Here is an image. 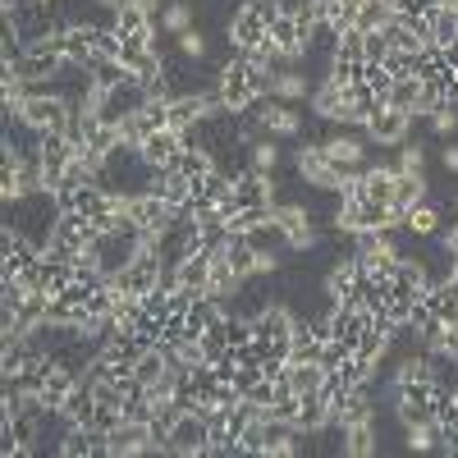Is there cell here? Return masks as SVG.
Instances as JSON below:
<instances>
[{
  "instance_id": "obj_24",
  "label": "cell",
  "mask_w": 458,
  "mask_h": 458,
  "mask_svg": "<svg viewBox=\"0 0 458 458\" xmlns=\"http://www.w3.org/2000/svg\"><path fill=\"white\" fill-rule=\"evenodd\" d=\"M220 161L211 157V151L202 147V142H183V151L165 165V174H179V179H202V174H211Z\"/></svg>"
},
{
  "instance_id": "obj_4",
  "label": "cell",
  "mask_w": 458,
  "mask_h": 458,
  "mask_svg": "<svg viewBox=\"0 0 458 458\" xmlns=\"http://www.w3.org/2000/svg\"><path fill=\"white\" fill-rule=\"evenodd\" d=\"M64 60V37H32V42L23 47L19 55V73H23V83L37 88V83H51L55 73H60Z\"/></svg>"
},
{
  "instance_id": "obj_6",
  "label": "cell",
  "mask_w": 458,
  "mask_h": 458,
  "mask_svg": "<svg viewBox=\"0 0 458 458\" xmlns=\"http://www.w3.org/2000/svg\"><path fill=\"white\" fill-rule=\"evenodd\" d=\"M170 454L183 458H211V427L198 408H179V417L170 422Z\"/></svg>"
},
{
  "instance_id": "obj_30",
  "label": "cell",
  "mask_w": 458,
  "mask_h": 458,
  "mask_svg": "<svg viewBox=\"0 0 458 458\" xmlns=\"http://www.w3.org/2000/svg\"><path fill=\"white\" fill-rule=\"evenodd\" d=\"M298 431H326L330 427V403L321 390H308V394H298Z\"/></svg>"
},
{
  "instance_id": "obj_20",
  "label": "cell",
  "mask_w": 458,
  "mask_h": 458,
  "mask_svg": "<svg viewBox=\"0 0 458 458\" xmlns=\"http://www.w3.org/2000/svg\"><path fill=\"white\" fill-rule=\"evenodd\" d=\"M276 225H280V234H284L289 248H312V243H317V229H312L308 207H298V202L276 207Z\"/></svg>"
},
{
  "instance_id": "obj_58",
  "label": "cell",
  "mask_w": 458,
  "mask_h": 458,
  "mask_svg": "<svg viewBox=\"0 0 458 458\" xmlns=\"http://www.w3.org/2000/svg\"><path fill=\"white\" fill-rule=\"evenodd\" d=\"M445 248H449V252H454V257H458V220H454V225H449V229H445Z\"/></svg>"
},
{
  "instance_id": "obj_26",
  "label": "cell",
  "mask_w": 458,
  "mask_h": 458,
  "mask_svg": "<svg viewBox=\"0 0 458 458\" xmlns=\"http://www.w3.org/2000/svg\"><path fill=\"white\" fill-rule=\"evenodd\" d=\"M321 147H326V161H335L339 170H358V165L367 161V147H362V138H353V133H335V138H326Z\"/></svg>"
},
{
  "instance_id": "obj_47",
  "label": "cell",
  "mask_w": 458,
  "mask_h": 458,
  "mask_svg": "<svg viewBox=\"0 0 458 458\" xmlns=\"http://www.w3.org/2000/svg\"><path fill=\"white\" fill-rule=\"evenodd\" d=\"M362 83H367V88H371V92H376L380 101H390V88H394V73H390L386 64H367V79H362Z\"/></svg>"
},
{
  "instance_id": "obj_14",
  "label": "cell",
  "mask_w": 458,
  "mask_h": 458,
  "mask_svg": "<svg viewBox=\"0 0 458 458\" xmlns=\"http://www.w3.org/2000/svg\"><path fill=\"white\" fill-rule=\"evenodd\" d=\"M394 390H399V422L403 427H427L436 380H403V386H394Z\"/></svg>"
},
{
  "instance_id": "obj_55",
  "label": "cell",
  "mask_w": 458,
  "mask_h": 458,
  "mask_svg": "<svg viewBox=\"0 0 458 458\" xmlns=\"http://www.w3.org/2000/svg\"><path fill=\"white\" fill-rule=\"evenodd\" d=\"M436 5V0H394V10L399 14H408V19H417V14H427Z\"/></svg>"
},
{
  "instance_id": "obj_11",
  "label": "cell",
  "mask_w": 458,
  "mask_h": 458,
  "mask_svg": "<svg viewBox=\"0 0 458 458\" xmlns=\"http://www.w3.org/2000/svg\"><path fill=\"white\" fill-rule=\"evenodd\" d=\"M367 138L371 142H380V147H399L403 138H408V129H412V114L408 110H394L390 101H380L371 114H367Z\"/></svg>"
},
{
  "instance_id": "obj_43",
  "label": "cell",
  "mask_w": 458,
  "mask_h": 458,
  "mask_svg": "<svg viewBox=\"0 0 458 458\" xmlns=\"http://www.w3.org/2000/svg\"><path fill=\"white\" fill-rule=\"evenodd\" d=\"M308 97V79L302 73H293V69H284V73H276V101H302Z\"/></svg>"
},
{
  "instance_id": "obj_35",
  "label": "cell",
  "mask_w": 458,
  "mask_h": 458,
  "mask_svg": "<svg viewBox=\"0 0 458 458\" xmlns=\"http://www.w3.org/2000/svg\"><path fill=\"white\" fill-rule=\"evenodd\" d=\"M362 179H367V202H390L399 165H371V170H362Z\"/></svg>"
},
{
  "instance_id": "obj_18",
  "label": "cell",
  "mask_w": 458,
  "mask_h": 458,
  "mask_svg": "<svg viewBox=\"0 0 458 458\" xmlns=\"http://www.w3.org/2000/svg\"><path fill=\"white\" fill-rule=\"evenodd\" d=\"M312 106H317L321 120H335V124H349V129H353V88H339V83L326 79V83L312 92Z\"/></svg>"
},
{
  "instance_id": "obj_39",
  "label": "cell",
  "mask_w": 458,
  "mask_h": 458,
  "mask_svg": "<svg viewBox=\"0 0 458 458\" xmlns=\"http://www.w3.org/2000/svg\"><path fill=\"white\" fill-rule=\"evenodd\" d=\"M390 106L417 114V110H422V79H394V88H390Z\"/></svg>"
},
{
  "instance_id": "obj_8",
  "label": "cell",
  "mask_w": 458,
  "mask_h": 458,
  "mask_svg": "<svg viewBox=\"0 0 458 458\" xmlns=\"http://www.w3.org/2000/svg\"><path fill=\"white\" fill-rule=\"evenodd\" d=\"M129 220L142 229L147 239H161V234H170V229H174L179 216L165 207V198L157 193V188H147V193H133L129 198Z\"/></svg>"
},
{
  "instance_id": "obj_28",
  "label": "cell",
  "mask_w": 458,
  "mask_h": 458,
  "mask_svg": "<svg viewBox=\"0 0 458 458\" xmlns=\"http://www.w3.org/2000/svg\"><path fill=\"white\" fill-rule=\"evenodd\" d=\"M114 32H120V42L124 37H157V23H151V10L147 5H114Z\"/></svg>"
},
{
  "instance_id": "obj_46",
  "label": "cell",
  "mask_w": 458,
  "mask_h": 458,
  "mask_svg": "<svg viewBox=\"0 0 458 458\" xmlns=\"http://www.w3.org/2000/svg\"><path fill=\"white\" fill-rule=\"evenodd\" d=\"M165 32H188V28H193V5H188V0H174V5H165Z\"/></svg>"
},
{
  "instance_id": "obj_33",
  "label": "cell",
  "mask_w": 458,
  "mask_h": 458,
  "mask_svg": "<svg viewBox=\"0 0 458 458\" xmlns=\"http://www.w3.org/2000/svg\"><path fill=\"white\" fill-rule=\"evenodd\" d=\"M417 202H427V174H403V170H399L390 207H394V211H408V207H417Z\"/></svg>"
},
{
  "instance_id": "obj_16",
  "label": "cell",
  "mask_w": 458,
  "mask_h": 458,
  "mask_svg": "<svg viewBox=\"0 0 458 458\" xmlns=\"http://www.w3.org/2000/svg\"><path fill=\"white\" fill-rule=\"evenodd\" d=\"M261 42H266V19L252 5H239L229 14V47H234V55H252Z\"/></svg>"
},
{
  "instance_id": "obj_1",
  "label": "cell",
  "mask_w": 458,
  "mask_h": 458,
  "mask_svg": "<svg viewBox=\"0 0 458 458\" xmlns=\"http://www.w3.org/2000/svg\"><path fill=\"white\" fill-rule=\"evenodd\" d=\"M64 216V207H60V198L51 193V188H42V193H28V198H19V202H10V225L19 229L23 239H32L37 248H51V239H55V220Z\"/></svg>"
},
{
  "instance_id": "obj_10",
  "label": "cell",
  "mask_w": 458,
  "mask_h": 458,
  "mask_svg": "<svg viewBox=\"0 0 458 458\" xmlns=\"http://www.w3.org/2000/svg\"><path fill=\"white\" fill-rule=\"evenodd\" d=\"M147 106V83L142 79H124L120 88H110V92H101V124H124V120H133V114Z\"/></svg>"
},
{
  "instance_id": "obj_40",
  "label": "cell",
  "mask_w": 458,
  "mask_h": 458,
  "mask_svg": "<svg viewBox=\"0 0 458 458\" xmlns=\"http://www.w3.org/2000/svg\"><path fill=\"white\" fill-rule=\"evenodd\" d=\"M330 83H339V88H358L362 79H367V60H330V73H326Z\"/></svg>"
},
{
  "instance_id": "obj_60",
  "label": "cell",
  "mask_w": 458,
  "mask_h": 458,
  "mask_svg": "<svg viewBox=\"0 0 458 458\" xmlns=\"http://www.w3.org/2000/svg\"><path fill=\"white\" fill-rule=\"evenodd\" d=\"M454 216H458V198H454Z\"/></svg>"
},
{
  "instance_id": "obj_22",
  "label": "cell",
  "mask_w": 458,
  "mask_h": 458,
  "mask_svg": "<svg viewBox=\"0 0 458 458\" xmlns=\"http://www.w3.org/2000/svg\"><path fill=\"white\" fill-rule=\"evenodd\" d=\"M64 60L79 64V69H92L101 55H97V23H73L64 32Z\"/></svg>"
},
{
  "instance_id": "obj_7",
  "label": "cell",
  "mask_w": 458,
  "mask_h": 458,
  "mask_svg": "<svg viewBox=\"0 0 458 458\" xmlns=\"http://www.w3.org/2000/svg\"><path fill=\"white\" fill-rule=\"evenodd\" d=\"M216 101H220V110H234V114L257 101V92H252V60H248V55H234V60L220 69Z\"/></svg>"
},
{
  "instance_id": "obj_2",
  "label": "cell",
  "mask_w": 458,
  "mask_h": 458,
  "mask_svg": "<svg viewBox=\"0 0 458 458\" xmlns=\"http://www.w3.org/2000/svg\"><path fill=\"white\" fill-rule=\"evenodd\" d=\"M293 312L280 308V302H266V308L252 317V344L261 358H289V344H293Z\"/></svg>"
},
{
  "instance_id": "obj_25",
  "label": "cell",
  "mask_w": 458,
  "mask_h": 458,
  "mask_svg": "<svg viewBox=\"0 0 458 458\" xmlns=\"http://www.w3.org/2000/svg\"><path fill=\"white\" fill-rule=\"evenodd\" d=\"M229 312H225V298H216V293H198L193 298V308H188V335L193 339H202L211 326H220Z\"/></svg>"
},
{
  "instance_id": "obj_49",
  "label": "cell",
  "mask_w": 458,
  "mask_h": 458,
  "mask_svg": "<svg viewBox=\"0 0 458 458\" xmlns=\"http://www.w3.org/2000/svg\"><path fill=\"white\" fill-rule=\"evenodd\" d=\"M376 106H380V97H376L367 83H358V88H353V124H367V114H371Z\"/></svg>"
},
{
  "instance_id": "obj_45",
  "label": "cell",
  "mask_w": 458,
  "mask_h": 458,
  "mask_svg": "<svg viewBox=\"0 0 458 458\" xmlns=\"http://www.w3.org/2000/svg\"><path fill=\"white\" fill-rule=\"evenodd\" d=\"M335 55H339V60H367V32H362V28H349V32L335 42Z\"/></svg>"
},
{
  "instance_id": "obj_53",
  "label": "cell",
  "mask_w": 458,
  "mask_h": 458,
  "mask_svg": "<svg viewBox=\"0 0 458 458\" xmlns=\"http://www.w3.org/2000/svg\"><path fill=\"white\" fill-rule=\"evenodd\" d=\"M431 353H436V358H458V326H445V330L436 335Z\"/></svg>"
},
{
  "instance_id": "obj_12",
  "label": "cell",
  "mask_w": 458,
  "mask_h": 458,
  "mask_svg": "<svg viewBox=\"0 0 458 458\" xmlns=\"http://www.w3.org/2000/svg\"><path fill=\"white\" fill-rule=\"evenodd\" d=\"M106 454L110 458H138V454H157V440H151V427L147 422H133L124 417L114 431H106Z\"/></svg>"
},
{
  "instance_id": "obj_21",
  "label": "cell",
  "mask_w": 458,
  "mask_h": 458,
  "mask_svg": "<svg viewBox=\"0 0 458 458\" xmlns=\"http://www.w3.org/2000/svg\"><path fill=\"white\" fill-rule=\"evenodd\" d=\"M362 261L358 257H344L335 271L326 276V293H330V302H362Z\"/></svg>"
},
{
  "instance_id": "obj_15",
  "label": "cell",
  "mask_w": 458,
  "mask_h": 458,
  "mask_svg": "<svg viewBox=\"0 0 458 458\" xmlns=\"http://www.w3.org/2000/svg\"><path fill=\"white\" fill-rule=\"evenodd\" d=\"M37 157H42V165H47V188L55 193L60 179H64V170L73 165V157H79V147L69 142V133H42V142H37Z\"/></svg>"
},
{
  "instance_id": "obj_19",
  "label": "cell",
  "mask_w": 458,
  "mask_h": 458,
  "mask_svg": "<svg viewBox=\"0 0 458 458\" xmlns=\"http://www.w3.org/2000/svg\"><path fill=\"white\" fill-rule=\"evenodd\" d=\"M261 454H266V458H289V454H298V422H284V417L261 412Z\"/></svg>"
},
{
  "instance_id": "obj_41",
  "label": "cell",
  "mask_w": 458,
  "mask_h": 458,
  "mask_svg": "<svg viewBox=\"0 0 458 458\" xmlns=\"http://www.w3.org/2000/svg\"><path fill=\"white\" fill-rule=\"evenodd\" d=\"M344 454H349V458H367V454H376V427H371V422L349 427V431H344Z\"/></svg>"
},
{
  "instance_id": "obj_27",
  "label": "cell",
  "mask_w": 458,
  "mask_h": 458,
  "mask_svg": "<svg viewBox=\"0 0 458 458\" xmlns=\"http://www.w3.org/2000/svg\"><path fill=\"white\" fill-rule=\"evenodd\" d=\"M73 386H79V376H73L69 367H60V362H55V367H51V376H47V386L37 390V403H42L47 412H60Z\"/></svg>"
},
{
  "instance_id": "obj_31",
  "label": "cell",
  "mask_w": 458,
  "mask_h": 458,
  "mask_svg": "<svg viewBox=\"0 0 458 458\" xmlns=\"http://www.w3.org/2000/svg\"><path fill=\"white\" fill-rule=\"evenodd\" d=\"M371 417H376V403H371L367 386H358V390L349 394V403H344V412L335 417L330 427H339V431H349V427H362V422H371Z\"/></svg>"
},
{
  "instance_id": "obj_52",
  "label": "cell",
  "mask_w": 458,
  "mask_h": 458,
  "mask_svg": "<svg viewBox=\"0 0 458 458\" xmlns=\"http://www.w3.org/2000/svg\"><path fill=\"white\" fill-rule=\"evenodd\" d=\"M386 55H390V37H386V28L367 32V64H380Z\"/></svg>"
},
{
  "instance_id": "obj_17",
  "label": "cell",
  "mask_w": 458,
  "mask_h": 458,
  "mask_svg": "<svg viewBox=\"0 0 458 458\" xmlns=\"http://www.w3.org/2000/svg\"><path fill=\"white\" fill-rule=\"evenodd\" d=\"M234 202L243 207H276V174L266 170H243L234 174Z\"/></svg>"
},
{
  "instance_id": "obj_54",
  "label": "cell",
  "mask_w": 458,
  "mask_h": 458,
  "mask_svg": "<svg viewBox=\"0 0 458 458\" xmlns=\"http://www.w3.org/2000/svg\"><path fill=\"white\" fill-rule=\"evenodd\" d=\"M399 170H403V174H427V157H422V147H403Z\"/></svg>"
},
{
  "instance_id": "obj_32",
  "label": "cell",
  "mask_w": 458,
  "mask_h": 458,
  "mask_svg": "<svg viewBox=\"0 0 458 458\" xmlns=\"http://www.w3.org/2000/svg\"><path fill=\"white\" fill-rule=\"evenodd\" d=\"M403 229H408V234H417V239H436L440 234V211L431 207V198L403 211Z\"/></svg>"
},
{
  "instance_id": "obj_48",
  "label": "cell",
  "mask_w": 458,
  "mask_h": 458,
  "mask_svg": "<svg viewBox=\"0 0 458 458\" xmlns=\"http://www.w3.org/2000/svg\"><path fill=\"white\" fill-rule=\"evenodd\" d=\"M276 165H280V147L257 138V142H252V170H266V174H271Z\"/></svg>"
},
{
  "instance_id": "obj_5",
  "label": "cell",
  "mask_w": 458,
  "mask_h": 458,
  "mask_svg": "<svg viewBox=\"0 0 458 458\" xmlns=\"http://www.w3.org/2000/svg\"><path fill=\"white\" fill-rule=\"evenodd\" d=\"M165 271H170V266H165V257L157 252V248H151V239H147V248L124 266V271L120 276H110L114 284H120L124 293H138V298H147V293H157L161 284H165Z\"/></svg>"
},
{
  "instance_id": "obj_56",
  "label": "cell",
  "mask_w": 458,
  "mask_h": 458,
  "mask_svg": "<svg viewBox=\"0 0 458 458\" xmlns=\"http://www.w3.org/2000/svg\"><path fill=\"white\" fill-rule=\"evenodd\" d=\"M239 445H243V454H261V417L243 431V440H239Z\"/></svg>"
},
{
  "instance_id": "obj_9",
  "label": "cell",
  "mask_w": 458,
  "mask_h": 458,
  "mask_svg": "<svg viewBox=\"0 0 458 458\" xmlns=\"http://www.w3.org/2000/svg\"><path fill=\"white\" fill-rule=\"evenodd\" d=\"M37 261H42V248H37L32 239H23L14 225L0 229V280H19Z\"/></svg>"
},
{
  "instance_id": "obj_38",
  "label": "cell",
  "mask_w": 458,
  "mask_h": 458,
  "mask_svg": "<svg viewBox=\"0 0 458 458\" xmlns=\"http://www.w3.org/2000/svg\"><path fill=\"white\" fill-rule=\"evenodd\" d=\"M326 367L321 362H289V380H293V390L298 394H308V390H321L326 386Z\"/></svg>"
},
{
  "instance_id": "obj_3",
  "label": "cell",
  "mask_w": 458,
  "mask_h": 458,
  "mask_svg": "<svg viewBox=\"0 0 458 458\" xmlns=\"http://www.w3.org/2000/svg\"><path fill=\"white\" fill-rule=\"evenodd\" d=\"M69 114H73L69 97L47 92V88H28V101L19 106L14 120H23V124L37 129V133H64V129H69Z\"/></svg>"
},
{
  "instance_id": "obj_42",
  "label": "cell",
  "mask_w": 458,
  "mask_h": 458,
  "mask_svg": "<svg viewBox=\"0 0 458 458\" xmlns=\"http://www.w3.org/2000/svg\"><path fill=\"white\" fill-rule=\"evenodd\" d=\"M124 79H133V73L120 64V60H97L92 64V83L101 88V92H110V88H120Z\"/></svg>"
},
{
  "instance_id": "obj_57",
  "label": "cell",
  "mask_w": 458,
  "mask_h": 458,
  "mask_svg": "<svg viewBox=\"0 0 458 458\" xmlns=\"http://www.w3.org/2000/svg\"><path fill=\"white\" fill-rule=\"evenodd\" d=\"M445 170H449V174H458V142H449V147H445Z\"/></svg>"
},
{
  "instance_id": "obj_29",
  "label": "cell",
  "mask_w": 458,
  "mask_h": 458,
  "mask_svg": "<svg viewBox=\"0 0 458 458\" xmlns=\"http://www.w3.org/2000/svg\"><path fill=\"white\" fill-rule=\"evenodd\" d=\"M92 408H97V380H92V371L88 376H79V386L69 390V399H64V422H88L92 417Z\"/></svg>"
},
{
  "instance_id": "obj_37",
  "label": "cell",
  "mask_w": 458,
  "mask_h": 458,
  "mask_svg": "<svg viewBox=\"0 0 458 458\" xmlns=\"http://www.w3.org/2000/svg\"><path fill=\"white\" fill-rule=\"evenodd\" d=\"M243 280L234 276V266H229L220 252L211 257V280H207V293H216V298H229V293H234Z\"/></svg>"
},
{
  "instance_id": "obj_51",
  "label": "cell",
  "mask_w": 458,
  "mask_h": 458,
  "mask_svg": "<svg viewBox=\"0 0 458 458\" xmlns=\"http://www.w3.org/2000/svg\"><path fill=\"white\" fill-rule=\"evenodd\" d=\"M179 51H183L188 60H207V37H202L198 28H188V32H179Z\"/></svg>"
},
{
  "instance_id": "obj_44",
  "label": "cell",
  "mask_w": 458,
  "mask_h": 458,
  "mask_svg": "<svg viewBox=\"0 0 458 458\" xmlns=\"http://www.w3.org/2000/svg\"><path fill=\"white\" fill-rule=\"evenodd\" d=\"M412 312H417V298L403 293V289H390V298H386V317H390L394 326H408Z\"/></svg>"
},
{
  "instance_id": "obj_59",
  "label": "cell",
  "mask_w": 458,
  "mask_h": 458,
  "mask_svg": "<svg viewBox=\"0 0 458 458\" xmlns=\"http://www.w3.org/2000/svg\"><path fill=\"white\" fill-rule=\"evenodd\" d=\"M362 5H367V0H344V10H349L353 19H358V10H362Z\"/></svg>"
},
{
  "instance_id": "obj_61",
  "label": "cell",
  "mask_w": 458,
  "mask_h": 458,
  "mask_svg": "<svg viewBox=\"0 0 458 458\" xmlns=\"http://www.w3.org/2000/svg\"><path fill=\"white\" fill-rule=\"evenodd\" d=\"M454 14H458V0H454Z\"/></svg>"
},
{
  "instance_id": "obj_23",
  "label": "cell",
  "mask_w": 458,
  "mask_h": 458,
  "mask_svg": "<svg viewBox=\"0 0 458 458\" xmlns=\"http://www.w3.org/2000/svg\"><path fill=\"white\" fill-rule=\"evenodd\" d=\"M183 142H188L183 133H174V129H157V133H147V138H142L138 151H142V161H147V165L165 170V165L179 157V151H183Z\"/></svg>"
},
{
  "instance_id": "obj_50",
  "label": "cell",
  "mask_w": 458,
  "mask_h": 458,
  "mask_svg": "<svg viewBox=\"0 0 458 458\" xmlns=\"http://www.w3.org/2000/svg\"><path fill=\"white\" fill-rule=\"evenodd\" d=\"M349 358H353V349H349V344H344V339H326V349H321V367H326V371L344 367Z\"/></svg>"
},
{
  "instance_id": "obj_36",
  "label": "cell",
  "mask_w": 458,
  "mask_h": 458,
  "mask_svg": "<svg viewBox=\"0 0 458 458\" xmlns=\"http://www.w3.org/2000/svg\"><path fill=\"white\" fill-rule=\"evenodd\" d=\"M394 14H399V10H394V0H367V5L358 10V19H353V28L376 32V28H386Z\"/></svg>"
},
{
  "instance_id": "obj_34",
  "label": "cell",
  "mask_w": 458,
  "mask_h": 458,
  "mask_svg": "<svg viewBox=\"0 0 458 458\" xmlns=\"http://www.w3.org/2000/svg\"><path fill=\"white\" fill-rule=\"evenodd\" d=\"M427 23H431V42L436 47H449V42H458V14H454V5H436L427 10Z\"/></svg>"
},
{
  "instance_id": "obj_13",
  "label": "cell",
  "mask_w": 458,
  "mask_h": 458,
  "mask_svg": "<svg viewBox=\"0 0 458 458\" xmlns=\"http://www.w3.org/2000/svg\"><path fill=\"white\" fill-rule=\"evenodd\" d=\"M216 110H220V101L207 97V92H179V97L170 101V129L188 138V133H193L207 114H216Z\"/></svg>"
}]
</instances>
